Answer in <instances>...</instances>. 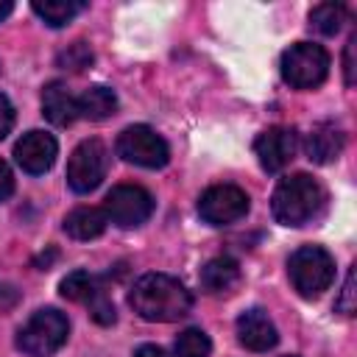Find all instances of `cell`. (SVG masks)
Here are the masks:
<instances>
[{
  "instance_id": "obj_1",
  "label": "cell",
  "mask_w": 357,
  "mask_h": 357,
  "mask_svg": "<svg viewBox=\"0 0 357 357\" xmlns=\"http://www.w3.org/2000/svg\"><path fill=\"white\" fill-rule=\"evenodd\" d=\"M128 304L145 321L170 324L192 310V296L178 279L167 273H145L134 282L128 293Z\"/></svg>"
},
{
  "instance_id": "obj_2",
  "label": "cell",
  "mask_w": 357,
  "mask_h": 357,
  "mask_svg": "<svg viewBox=\"0 0 357 357\" xmlns=\"http://www.w3.org/2000/svg\"><path fill=\"white\" fill-rule=\"evenodd\" d=\"M324 204H326L324 187L307 173H293V176L282 178L276 184V190H273V198H271L273 218L282 226H304V223H310L312 218L321 215Z\"/></svg>"
},
{
  "instance_id": "obj_3",
  "label": "cell",
  "mask_w": 357,
  "mask_h": 357,
  "mask_svg": "<svg viewBox=\"0 0 357 357\" xmlns=\"http://www.w3.org/2000/svg\"><path fill=\"white\" fill-rule=\"evenodd\" d=\"M67 335H70V324L64 312L53 307L36 310L28 318V324L17 332V349L25 351L28 357H50L64 346Z\"/></svg>"
},
{
  "instance_id": "obj_4",
  "label": "cell",
  "mask_w": 357,
  "mask_h": 357,
  "mask_svg": "<svg viewBox=\"0 0 357 357\" xmlns=\"http://www.w3.org/2000/svg\"><path fill=\"white\" fill-rule=\"evenodd\" d=\"M287 276H290L293 287L298 290V296L315 298L332 284L335 259L329 257V251H324L318 245H301L298 251H293V257L287 262Z\"/></svg>"
},
{
  "instance_id": "obj_5",
  "label": "cell",
  "mask_w": 357,
  "mask_h": 357,
  "mask_svg": "<svg viewBox=\"0 0 357 357\" xmlns=\"http://www.w3.org/2000/svg\"><path fill=\"white\" fill-rule=\"evenodd\" d=\"M329 75V53L315 42H296L282 53V78L293 89L321 86Z\"/></svg>"
},
{
  "instance_id": "obj_6",
  "label": "cell",
  "mask_w": 357,
  "mask_h": 357,
  "mask_svg": "<svg viewBox=\"0 0 357 357\" xmlns=\"http://www.w3.org/2000/svg\"><path fill=\"white\" fill-rule=\"evenodd\" d=\"M117 153L126 162L148 167V170L165 167L167 159H170L167 142L151 126H128V128H123L120 137H117Z\"/></svg>"
},
{
  "instance_id": "obj_7",
  "label": "cell",
  "mask_w": 357,
  "mask_h": 357,
  "mask_svg": "<svg viewBox=\"0 0 357 357\" xmlns=\"http://www.w3.org/2000/svg\"><path fill=\"white\" fill-rule=\"evenodd\" d=\"M109 170V151L100 139H84L67 162V184L75 192H92Z\"/></svg>"
},
{
  "instance_id": "obj_8",
  "label": "cell",
  "mask_w": 357,
  "mask_h": 357,
  "mask_svg": "<svg viewBox=\"0 0 357 357\" xmlns=\"http://www.w3.org/2000/svg\"><path fill=\"white\" fill-rule=\"evenodd\" d=\"M103 212H106V220H112L114 226L120 229H131V226H139L151 218L153 212V198L145 187L139 184H117L112 187V192L106 195L103 201Z\"/></svg>"
},
{
  "instance_id": "obj_9",
  "label": "cell",
  "mask_w": 357,
  "mask_h": 357,
  "mask_svg": "<svg viewBox=\"0 0 357 357\" xmlns=\"http://www.w3.org/2000/svg\"><path fill=\"white\" fill-rule=\"evenodd\" d=\"M248 212V195L234 184H215L198 201V215L212 226H226Z\"/></svg>"
},
{
  "instance_id": "obj_10",
  "label": "cell",
  "mask_w": 357,
  "mask_h": 357,
  "mask_svg": "<svg viewBox=\"0 0 357 357\" xmlns=\"http://www.w3.org/2000/svg\"><path fill=\"white\" fill-rule=\"evenodd\" d=\"M296 151H298V134L293 128H284V126L265 128L254 139V153L268 173H279L282 167H287L293 162Z\"/></svg>"
},
{
  "instance_id": "obj_11",
  "label": "cell",
  "mask_w": 357,
  "mask_h": 357,
  "mask_svg": "<svg viewBox=\"0 0 357 357\" xmlns=\"http://www.w3.org/2000/svg\"><path fill=\"white\" fill-rule=\"evenodd\" d=\"M56 153H59V145H56V139H53L50 134H45V131H28V134H22V137L17 139V145H14V159H17V165H20L25 173H31V176H39V173L50 170L53 162H56Z\"/></svg>"
},
{
  "instance_id": "obj_12",
  "label": "cell",
  "mask_w": 357,
  "mask_h": 357,
  "mask_svg": "<svg viewBox=\"0 0 357 357\" xmlns=\"http://www.w3.org/2000/svg\"><path fill=\"white\" fill-rule=\"evenodd\" d=\"M237 340L248 351H268V349L276 346L279 335H276V326L268 318V312H262L259 307H254V310H245L237 318Z\"/></svg>"
},
{
  "instance_id": "obj_13",
  "label": "cell",
  "mask_w": 357,
  "mask_h": 357,
  "mask_svg": "<svg viewBox=\"0 0 357 357\" xmlns=\"http://www.w3.org/2000/svg\"><path fill=\"white\" fill-rule=\"evenodd\" d=\"M346 145V134L340 126H335L332 120H324V123H315L312 131L307 134V142H304V151L312 162L318 165H329L340 156Z\"/></svg>"
},
{
  "instance_id": "obj_14",
  "label": "cell",
  "mask_w": 357,
  "mask_h": 357,
  "mask_svg": "<svg viewBox=\"0 0 357 357\" xmlns=\"http://www.w3.org/2000/svg\"><path fill=\"white\" fill-rule=\"evenodd\" d=\"M42 112L53 126H70L78 117L75 109V95L67 89V84L61 81H50L42 89Z\"/></svg>"
},
{
  "instance_id": "obj_15",
  "label": "cell",
  "mask_w": 357,
  "mask_h": 357,
  "mask_svg": "<svg viewBox=\"0 0 357 357\" xmlns=\"http://www.w3.org/2000/svg\"><path fill=\"white\" fill-rule=\"evenodd\" d=\"M201 287L209 296L231 293V287L240 282V265L231 257H215L201 268Z\"/></svg>"
},
{
  "instance_id": "obj_16",
  "label": "cell",
  "mask_w": 357,
  "mask_h": 357,
  "mask_svg": "<svg viewBox=\"0 0 357 357\" xmlns=\"http://www.w3.org/2000/svg\"><path fill=\"white\" fill-rule=\"evenodd\" d=\"M106 212L95 209V206H78L64 218V231L73 240H95L103 234L106 229Z\"/></svg>"
},
{
  "instance_id": "obj_17",
  "label": "cell",
  "mask_w": 357,
  "mask_h": 357,
  "mask_svg": "<svg viewBox=\"0 0 357 357\" xmlns=\"http://www.w3.org/2000/svg\"><path fill=\"white\" fill-rule=\"evenodd\" d=\"M78 117L86 120H106L117 112V95L109 86H89L84 95L75 98Z\"/></svg>"
},
{
  "instance_id": "obj_18",
  "label": "cell",
  "mask_w": 357,
  "mask_h": 357,
  "mask_svg": "<svg viewBox=\"0 0 357 357\" xmlns=\"http://www.w3.org/2000/svg\"><path fill=\"white\" fill-rule=\"evenodd\" d=\"M59 287H61V296H64V298L81 301V304H89V301L103 290L100 279L92 276L89 271H73V273H67Z\"/></svg>"
},
{
  "instance_id": "obj_19",
  "label": "cell",
  "mask_w": 357,
  "mask_h": 357,
  "mask_svg": "<svg viewBox=\"0 0 357 357\" xmlns=\"http://www.w3.org/2000/svg\"><path fill=\"white\" fill-rule=\"evenodd\" d=\"M33 8V14L39 17V20H45L50 28H61V25H67L73 17H78L84 8H86V3H78V0H45V3H33L31 6Z\"/></svg>"
},
{
  "instance_id": "obj_20",
  "label": "cell",
  "mask_w": 357,
  "mask_h": 357,
  "mask_svg": "<svg viewBox=\"0 0 357 357\" xmlns=\"http://www.w3.org/2000/svg\"><path fill=\"white\" fill-rule=\"evenodd\" d=\"M343 22H346V6L343 3H321L310 11V25L324 36L337 33Z\"/></svg>"
},
{
  "instance_id": "obj_21",
  "label": "cell",
  "mask_w": 357,
  "mask_h": 357,
  "mask_svg": "<svg viewBox=\"0 0 357 357\" xmlns=\"http://www.w3.org/2000/svg\"><path fill=\"white\" fill-rule=\"evenodd\" d=\"M92 61H95V53H92V47L86 45V42H73V45H67L59 56H56V64L61 67V70H67V73H84V70H89L92 67Z\"/></svg>"
},
{
  "instance_id": "obj_22",
  "label": "cell",
  "mask_w": 357,
  "mask_h": 357,
  "mask_svg": "<svg viewBox=\"0 0 357 357\" xmlns=\"http://www.w3.org/2000/svg\"><path fill=\"white\" fill-rule=\"evenodd\" d=\"M212 343L201 329H184L176 340V357H209Z\"/></svg>"
},
{
  "instance_id": "obj_23",
  "label": "cell",
  "mask_w": 357,
  "mask_h": 357,
  "mask_svg": "<svg viewBox=\"0 0 357 357\" xmlns=\"http://www.w3.org/2000/svg\"><path fill=\"white\" fill-rule=\"evenodd\" d=\"M89 315H92V321H98L100 326H109V324H114V318H117V312H114V304H112V298L106 296V290H100L89 304Z\"/></svg>"
},
{
  "instance_id": "obj_24",
  "label": "cell",
  "mask_w": 357,
  "mask_h": 357,
  "mask_svg": "<svg viewBox=\"0 0 357 357\" xmlns=\"http://www.w3.org/2000/svg\"><path fill=\"white\" fill-rule=\"evenodd\" d=\"M335 310L340 315H351L354 312V268H349V273H346V282H343V290H340V296L335 301Z\"/></svg>"
},
{
  "instance_id": "obj_25",
  "label": "cell",
  "mask_w": 357,
  "mask_h": 357,
  "mask_svg": "<svg viewBox=\"0 0 357 357\" xmlns=\"http://www.w3.org/2000/svg\"><path fill=\"white\" fill-rule=\"evenodd\" d=\"M354 50H357V33L349 36L346 53H343V81H346V86H354V81H357V73H354Z\"/></svg>"
},
{
  "instance_id": "obj_26",
  "label": "cell",
  "mask_w": 357,
  "mask_h": 357,
  "mask_svg": "<svg viewBox=\"0 0 357 357\" xmlns=\"http://www.w3.org/2000/svg\"><path fill=\"white\" fill-rule=\"evenodd\" d=\"M11 126H14V106H11V100L0 92V139L11 131Z\"/></svg>"
},
{
  "instance_id": "obj_27",
  "label": "cell",
  "mask_w": 357,
  "mask_h": 357,
  "mask_svg": "<svg viewBox=\"0 0 357 357\" xmlns=\"http://www.w3.org/2000/svg\"><path fill=\"white\" fill-rule=\"evenodd\" d=\"M14 192V176L8 170V165L0 159V201H6Z\"/></svg>"
},
{
  "instance_id": "obj_28",
  "label": "cell",
  "mask_w": 357,
  "mask_h": 357,
  "mask_svg": "<svg viewBox=\"0 0 357 357\" xmlns=\"http://www.w3.org/2000/svg\"><path fill=\"white\" fill-rule=\"evenodd\" d=\"M20 301V290L14 284H0V310H11Z\"/></svg>"
},
{
  "instance_id": "obj_29",
  "label": "cell",
  "mask_w": 357,
  "mask_h": 357,
  "mask_svg": "<svg viewBox=\"0 0 357 357\" xmlns=\"http://www.w3.org/2000/svg\"><path fill=\"white\" fill-rule=\"evenodd\" d=\"M134 357H170V354L165 349H159V346H139L134 351Z\"/></svg>"
},
{
  "instance_id": "obj_30",
  "label": "cell",
  "mask_w": 357,
  "mask_h": 357,
  "mask_svg": "<svg viewBox=\"0 0 357 357\" xmlns=\"http://www.w3.org/2000/svg\"><path fill=\"white\" fill-rule=\"evenodd\" d=\"M11 11H14V6H11L8 0H0V20H6Z\"/></svg>"
},
{
  "instance_id": "obj_31",
  "label": "cell",
  "mask_w": 357,
  "mask_h": 357,
  "mask_svg": "<svg viewBox=\"0 0 357 357\" xmlns=\"http://www.w3.org/2000/svg\"><path fill=\"white\" fill-rule=\"evenodd\" d=\"M284 357H296V354H284Z\"/></svg>"
}]
</instances>
